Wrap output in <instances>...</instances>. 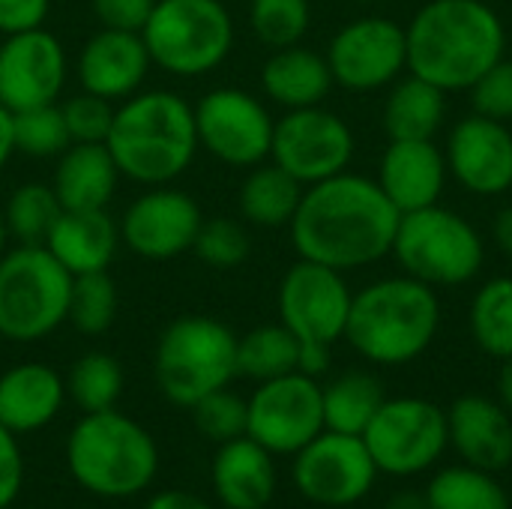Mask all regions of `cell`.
<instances>
[{
	"mask_svg": "<svg viewBox=\"0 0 512 509\" xmlns=\"http://www.w3.org/2000/svg\"><path fill=\"white\" fill-rule=\"evenodd\" d=\"M408 69L444 93L471 90L507 45L504 24L486 0H429L405 27Z\"/></svg>",
	"mask_w": 512,
	"mask_h": 509,
	"instance_id": "obj_2",
	"label": "cell"
},
{
	"mask_svg": "<svg viewBox=\"0 0 512 509\" xmlns=\"http://www.w3.org/2000/svg\"><path fill=\"white\" fill-rule=\"evenodd\" d=\"M24 486V456L18 447V435L0 426V509H9Z\"/></svg>",
	"mask_w": 512,
	"mask_h": 509,
	"instance_id": "obj_44",
	"label": "cell"
},
{
	"mask_svg": "<svg viewBox=\"0 0 512 509\" xmlns=\"http://www.w3.org/2000/svg\"><path fill=\"white\" fill-rule=\"evenodd\" d=\"M330 348L333 345H318V342H300V363L297 372L309 378H321L330 369Z\"/></svg>",
	"mask_w": 512,
	"mask_h": 509,
	"instance_id": "obj_46",
	"label": "cell"
},
{
	"mask_svg": "<svg viewBox=\"0 0 512 509\" xmlns=\"http://www.w3.org/2000/svg\"><path fill=\"white\" fill-rule=\"evenodd\" d=\"M261 84L273 102L294 111L321 105V99L333 87V72L327 66V57H321L318 51L288 45L276 48V54L264 63Z\"/></svg>",
	"mask_w": 512,
	"mask_h": 509,
	"instance_id": "obj_27",
	"label": "cell"
},
{
	"mask_svg": "<svg viewBox=\"0 0 512 509\" xmlns=\"http://www.w3.org/2000/svg\"><path fill=\"white\" fill-rule=\"evenodd\" d=\"M0 42H3V39H0Z\"/></svg>",
	"mask_w": 512,
	"mask_h": 509,
	"instance_id": "obj_54",
	"label": "cell"
},
{
	"mask_svg": "<svg viewBox=\"0 0 512 509\" xmlns=\"http://www.w3.org/2000/svg\"><path fill=\"white\" fill-rule=\"evenodd\" d=\"M309 0H252L249 21L255 36L270 48L297 45L309 30Z\"/></svg>",
	"mask_w": 512,
	"mask_h": 509,
	"instance_id": "obj_38",
	"label": "cell"
},
{
	"mask_svg": "<svg viewBox=\"0 0 512 509\" xmlns=\"http://www.w3.org/2000/svg\"><path fill=\"white\" fill-rule=\"evenodd\" d=\"M72 276L45 246H18L0 258V336L39 342L69 318Z\"/></svg>",
	"mask_w": 512,
	"mask_h": 509,
	"instance_id": "obj_7",
	"label": "cell"
},
{
	"mask_svg": "<svg viewBox=\"0 0 512 509\" xmlns=\"http://www.w3.org/2000/svg\"><path fill=\"white\" fill-rule=\"evenodd\" d=\"M399 219L378 180L342 171L303 192L291 240L300 258L348 273L393 252Z\"/></svg>",
	"mask_w": 512,
	"mask_h": 509,
	"instance_id": "obj_1",
	"label": "cell"
},
{
	"mask_svg": "<svg viewBox=\"0 0 512 509\" xmlns=\"http://www.w3.org/2000/svg\"><path fill=\"white\" fill-rule=\"evenodd\" d=\"M189 411L195 417V429L207 441H213L216 447L219 444H228V441H234L240 435H246V414H249L246 411V399H240L228 387L207 393Z\"/></svg>",
	"mask_w": 512,
	"mask_h": 509,
	"instance_id": "obj_39",
	"label": "cell"
},
{
	"mask_svg": "<svg viewBox=\"0 0 512 509\" xmlns=\"http://www.w3.org/2000/svg\"><path fill=\"white\" fill-rule=\"evenodd\" d=\"M120 243V231L105 210H63L54 222L45 249L69 276L108 270Z\"/></svg>",
	"mask_w": 512,
	"mask_h": 509,
	"instance_id": "obj_25",
	"label": "cell"
},
{
	"mask_svg": "<svg viewBox=\"0 0 512 509\" xmlns=\"http://www.w3.org/2000/svg\"><path fill=\"white\" fill-rule=\"evenodd\" d=\"M66 468L72 480L108 501L147 492L159 474V447L132 417L111 411L84 414L66 441Z\"/></svg>",
	"mask_w": 512,
	"mask_h": 509,
	"instance_id": "obj_5",
	"label": "cell"
},
{
	"mask_svg": "<svg viewBox=\"0 0 512 509\" xmlns=\"http://www.w3.org/2000/svg\"><path fill=\"white\" fill-rule=\"evenodd\" d=\"M60 108H63V120H66L72 144H105L108 141L111 120H114L111 99H102V96L84 90L81 96H72Z\"/></svg>",
	"mask_w": 512,
	"mask_h": 509,
	"instance_id": "obj_41",
	"label": "cell"
},
{
	"mask_svg": "<svg viewBox=\"0 0 512 509\" xmlns=\"http://www.w3.org/2000/svg\"><path fill=\"white\" fill-rule=\"evenodd\" d=\"M384 509H429V501H426V492L405 489V492H396Z\"/></svg>",
	"mask_w": 512,
	"mask_h": 509,
	"instance_id": "obj_50",
	"label": "cell"
},
{
	"mask_svg": "<svg viewBox=\"0 0 512 509\" xmlns=\"http://www.w3.org/2000/svg\"><path fill=\"white\" fill-rule=\"evenodd\" d=\"M51 0H0V36L42 27Z\"/></svg>",
	"mask_w": 512,
	"mask_h": 509,
	"instance_id": "obj_45",
	"label": "cell"
},
{
	"mask_svg": "<svg viewBox=\"0 0 512 509\" xmlns=\"http://www.w3.org/2000/svg\"><path fill=\"white\" fill-rule=\"evenodd\" d=\"M294 486L315 507L342 509L360 504L378 483V468L360 435L324 429L294 453Z\"/></svg>",
	"mask_w": 512,
	"mask_h": 509,
	"instance_id": "obj_12",
	"label": "cell"
},
{
	"mask_svg": "<svg viewBox=\"0 0 512 509\" xmlns=\"http://www.w3.org/2000/svg\"><path fill=\"white\" fill-rule=\"evenodd\" d=\"M447 114V93L432 81L411 75L393 87L384 105L390 141H432Z\"/></svg>",
	"mask_w": 512,
	"mask_h": 509,
	"instance_id": "obj_28",
	"label": "cell"
},
{
	"mask_svg": "<svg viewBox=\"0 0 512 509\" xmlns=\"http://www.w3.org/2000/svg\"><path fill=\"white\" fill-rule=\"evenodd\" d=\"M498 402L512 414V357L504 360L501 375H498Z\"/></svg>",
	"mask_w": 512,
	"mask_h": 509,
	"instance_id": "obj_51",
	"label": "cell"
},
{
	"mask_svg": "<svg viewBox=\"0 0 512 509\" xmlns=\"http://www.w3.org/2000/svg\"><path fill=\"white\" fill-rule=\"evenodd\" d=\"M120 180V168L105 144H69L60 153L54 183L63 210H105Z\"/></svg>",
	"mask_w": 512,
	"mask_h": 509,
	"instance_id": "obj_26",
	"label": "cell"
},
{
	"mask_svg": "<svg viewBox=\"0 0 512 509\" xmlns=\"http://www.w3.org/2000/svg\"><path fill=\"white\" fill-rule=\"evenodd\" d=\"M6 219H3V213H0V255H3V243H6Z\"/></svg>",
	"mask_w": 512,
	"mask_h": 509,
	"instance_id": "obj_52",
	"label": "cell"
},
{
	"mask_svg": "<svg viewBox=\"0 0 512 509\" xmlns=\"http://www.w3.org/2000/svg\"><path fill=\"white\" fill-rule=\"evenodd\" d=\"M402 270L432 288L471 282L483 270V237L477 228L447 207H423L402 213L393 240Z\"/></svg>",
	"mask_w": 512,
	"mask_h": 509,
	"instance_id": "obj_8",
	"label": "cell"
},
{
	"mask_svg": "<svg viewBox=\"0 0 512 509\" xmlns=\"http://www.w3.org/2000/svg\"><path fill=\"white\" fill-rule=\"evenodd\" d=\"M495 243L504 255L512 258V204L495 216Z\"/></svg>",
	"mask_w": 512,
	"mask_h": 509,
	"instance_id": "obj_49",
	"label": "cell"
},
{
	"mask_svg": "<svg viewBox=\"0 0 512 509\" xmlns=\"http://www.w3.org/2000/svg\"><path fill=\"white\" fill-rule=\"evenodd\" d=\"M144 509H213L207 501L183 492V489H168V492H159L147 501Z\"/></svg>",
	"mask_w": 512,
	"mask_h": 509,
	"instance_id": "obj_47",
	"label": "cell"
},
{
	"mask_svg": "<svg viewBox=\"0 0 512 509\" xmlns=\"http://www.w3.org/2000/svg\"><path fill=\"white\" fill-rule=\"evenodd\" d=\"M429 509H512L510 495L498 474L456 465L438 471L423 489Z\"/></svg>",
	"mask_w": 512,
	"mask_h": 509,
	"instance_id": "obj_31",
	"label": "cell"
},
{
	"mask_svg": "<svg viewBox=\"0 0 512 509\" xmlns=\"http://www.w3.org/2000/svg\"><path fill=\"white\" fill-rule=\"evenodd\" d=\"M486 3H489V0H486Z\"/></svg>",
	"mask_w": 512,
	"mask_h": 509,
	"instance_id": "obj_53",
	"label": "cell"
},
{
	"mask_svg": "<svg viewBox=\"0 0 512 509\" xmlns=\"http://www.w3.org/2000/svg\"><path fill=\"white\" fill-rule=\"evenodd\" d=\"M90 3L102 27L126 30V33H141L156 6V0H90Z\"/></svg>",
	"mask_w": 512,
	"mask_h": 509,
	"instance_id": "obj_43",
	"label": "cell"
},
{
	"mask_svg": "<svg viewBox=\"0 0 512 509\" xmlns=\"http://www.w3.org/2000/svg\"><path fill=\"white\" fill-rule=\"evenodd\" d=\"M66 402V381L45 363H18L0 375V426L12 435L45 429Z\"/></svg>",
	"mask_w": 512,
	"mask_h": 509,
	"instance_id": "obj_24",
	"label": "cell"
},
{
	"mask_svg": "<svg viewBox=\"0 0 512 509\" xmlns=\"http://www.w3.org/2000/svg\"><path fill=\"white\" fill-rule=\"evenodd\" d=\"M351 297L339 270L300 258L279 285V318L300 342L336 345L345 339Z\"/></svg>",
	"mask_w": 512,
	"mask_h": 509,
	"instance_id": "obj_15",
	"label": "cell"
},
{
	"mask_svg": "<svg viewBox=\"0 0 512 509\" xmlns=\"http://www.w3.org/2000/svg\"><path fill=\"white\" fill-rule=\"evenodd\" d=\"M150 63L153 60L141 33L102 27L78 54V78L87 93L102 99H126L144 84Z\"/></svg>",
	"mask_w": 512,
	"mask_h": 509,
	"instance_id": "obj_21",
	"label": "cell"
},
{
	"mask_svg": "<svg viewBox=\"0 0 512 509\" xmlns=\"http://www.w3.org/2000/svg\"><path fill=\"white\" fill-rule=\"evenodd\" d=\"M447 171L474 195H501L512 186V132L492 117L471 114L447 138Z\"/></svg>",
	"mask_w": 512,
	"mask_h": 509,
	"instance_id": "obj_19",
	"label": "cell"
},
{
	"mask_svg": "<svg viewBox=\"0 0 512 509\" xmlns=\"http://www.w3.org/2000/svg\"><path fill=\"white\" fill-rule=\"evenodd\" d=\"M66 393L84 414L111 411L123 393V369L111 354L90 351L69 369Z\"/></svg>",
	"mask_w": 512,
	"mask_h": 509,
	"instance_id": "obj_35",
	"label": "cell"
},
{
	"mask_svg": "<svg viewBox=\"0 0 512 509\" xmlns=\"http://www.w3.org/2000/svg\"><path fill=\"white\" fill-rule=\"evenodd\" d=\"M105 147L123 177L165 186L189 168L198 150L195 114L177 93H132L114 108Z\"/></svg>",
	"mask_w": 512,
	"mask_h": 509,
	"instance_id": "obj_4",
	"label": "cell"
},
{
	"mask_svg": "<svg viewBox=\"0 0 512 509\" xmlns=\"http://www.w3.org/2000/svg\"><path fill=\"white\" fill-rule=\"evenodd\" d=\"M327 66L348 90H378L408 66L405 27L381 15L357 18L330 39Z\"/></svg>",
	"mask_w": 512,
	"mask_h": 509,
	"instance_id": "obj_16",
	"label": "cell"
},
{
	"mask_svg": "<svg viewBox=\"0 0 512 509\" xmlns=\"http://www.w3.org/2000/svg\"><path fill=\"white\" fill-rule=\"evenodd\" d=\"M12 141H15V150L33 159L60 156L72 144L66 120H63V108L51 102V105H36V108L12 114Z\"/></svg>",
	"mask_w": 512,
	"mask_h": 509,
	"instance_id": "obj_37",
	"label": "cell"
},
{
	"mask_svg": "<svg viewBox=\"0 0 512 509\" xmlns=\"http://www.w3.org/2000/svg\"><path fill=\"white\" fill-rule=\"evenodd\" d=\"M324 393V429L342 435H363L378 408L384 405V387L369 372H345L333 378Z\"/></svg>",
	"mask_w": 512,
	"mask_h": 509,
	"instance_id": "obj_30",
	"label": "cell"
},
{
	"mask_svg": "<svg viewBox=\"0 0 512 509\" xmlns=\"http://www.w3.org/2000/svg\"><path fill=\"white\" fill-rule=\"evenodd\" d=\"M66 81V51L42 27L12 33L0 42V102L18 114L57 102Z\"/></svg>",
	"mask_w": 512,
	"mask_h": 509,
	"instance_id": "obj_17",
	"label": "cell"
},
{
	"mask_svg": "<svg viewBox=\"0 0 512 509\" xmlns=\"http://www.w3.org/2000/svg\"><path fill=\"white\" fill-rule=\"evenodd\" d=\"M141 39L171 75H204L228 57L234 24L219 0H156Z\"/></svg>",
	"mask_w": 512,
	"mask_h": 509,
	"instance_id": "obj_9",
	"label": "cell"
},
{
	"mask_svg": "<svg viewBox=\"0 0 512 509\" xmlns=\"http://www.w3.org/2000/svg\"><path fill=\"white\" fill-rule=\"evenodd\" d=\"M303 198V183L294 180L285 168L255 165L252 174L240 186V210L252 225L282 228L291 225Z\"/></svg>",
	"mask_w": 512,
	"mask_h": 509,
	"instance_id": "obj_29",
	"label": "cell"
},
{
	"mask_svg": "<svg viewBox=\"0 0 512 509\" xmlns=\"http://www.w3.org/2000/svg\"><path fill=\"white\" fill-rule=\"evenodd\" d=\"M246 411V435L273 456H294L324 432L321 384L303 372L261 381Z\"/></svg>",
	"mask_w": 512,
	"mask_h": 509,
	"instance_id": "obj_11",
	"label": "cell"
},
{
	"mask_svg": "<svg viewBox=\"0 0 512 509\" xmlns=\"http://www.w3.org/2000/svg\"><path fill=\"white\" fill-rule=\"evenodd\" d=\"M270 156L303 186L348 171L354 159V135L348 123L321 108H294L273 126Z\"/></svg>",
	"mask_w": 512,
	"mask_h": 509,
	"instance_id": "obj_13",
	"label": "cell"
},
{
	"mask_svg": "<svg viewBox=\"0 0 512 509\" xmlns=\"http://www.w3.org/2000/svg\"><path fill=\"white\" fill-rule=\"evenodd\" d=\"M441 327V300L414 276H390L351 297L345 339L375 366H405L429 351Z\"/></svg>",
	"mask_w": 512,
	"mask_h": 509,
	"instance_id": "obj_3",
	"label": "cell"
},
{
	"mask_svg": "<svg viewBox=\"0 0 512 509\" xmlns=\"http://www.w3.org/2000/svg\"><path fill=\"white\" fill-rule=\"evenodd\" d=\"M300 363V339L279 321L249 330L237 339V375L252 381H273L297 372Z\"/></svg>",
	"mask_w": 512,
	"mask_h": 509,
	"instance_id": "obj_32",
	"label": "cell"
},
{
	"mask_svg": "<svg viewBox=\"0 0 512 509\" xmlns=\"http://www.w3.org/2000/svg\"><path fill=\"white\" fill-rule=\"evenodd\" d=\"M12 153H15V141H12V111L0 102V171L9 162Z\"/></svg>",
	"mask_w": 512,
	"mask_h": 509,
	"instance_id": "obj_48",
	"label": "cell"
},
{
	"mask_svg": "<svg viewBox=\"0 0 512 509\" xmlns=\"http://www.w3.org/2000/svg\"><path fill=\"white\" fill-rule=\"evenodd\" d=\"M192 114L198 147H207L225 165L255 168L270 156L276 123L252 93L237 87L210 90Z\"/></svg>",
	"mask_w": 512,
	"mask_h": 509,
	"instance_id": "obj_14",
	"label": "cell"
},
{
	"mask_svg": "<svg viewBox=\"0 0 512 509\" xmlns=\"http://www.w3.org/2000/svg\"><path fill=\"white\" fill-rule=\"evenodd\" d=\"M276 456L249 435L219 444L210 483L225 509H264L276 495Z\"/></svg>",
	"mask_w": 512,
	"mask_h": 509,
	"instance_id": "obj_23",
	"label": "cell"
},
{
	"mask_svg": "<svg viewBox=\"0 0 512 509\" xmlns=\"http://www.w3.org/2000/svg\"><path fill=\"white\" fill-rule=\"evenodd\" d=\"M471 336L477 348L495 360L512 357V279L486 282L471 303Z\"/></svg>",
	"mask_w": 512,
	"mask_h": 509,
	"instance_id": "obj_33",
	"label": "cell"
},
{
	"mask_svg": "<svg viewBox=\"0 0 512 509\" xmlns=\"http://www.w3.org/2000/svg\"><path fill=\"white\" fill-rule=\"evenodd\" d=\"M360 438L378 474L399 480L417 477L435 468L450 447L447 411L420 396L384 399Z\"/></svg>",
	"mask_w": 512,
	"mask_h": 509,
	"instance_id": "obj_10",
	"label": "cell"
},
{
	"mask_svg": "<svg viewBox=\"0 0 512 509\" xmlns=\"http://www.w3.org/2000/svg\"><path fill=\"white\" fill-rule=\"evenodd\" d=\"M447 438L471 468L501 474L512 465V414L489 396H459L447 408Z\"/></svg>",
	"mask_w": 512,
	"mask_h": 509,
	"instance_id": "obj_20",
	"label": "cell"
},
{
	"mask_svg": "<svg viewBox=\"0 0 512 509\" xmlns=\"http://www.w3.org/2000/svg\"><path fill=\"white\" fill-rule=\"evenodd\" d=\"M201 222V210L186 192L156 186L126 210L120 237L135 255L165 261L192 249Z\"/></svg>",
	"mask_w": 512,
	"mask_h": 509,
	"instance_id": "obj_18",
	"label": "cell"
},
{
	"mask_svg": "<svg viewBox=\"0 0 512 509\" xmlns=\"http://www.w3.org/2000/svg\"><path fill=\"white\" fill-rule=\"evenodd\" d=\"M60 213H63V204L51 186L24 183L9 195L3 219H6V231L21 246H45Z\"/></svg>",
	"mask_w": 512,
	"mask_h": 509,
	"instance_id": "obj_34",
	"label": "cell"
},
{
	"mask_svg": "<svg viewBox=\"0 0 512 509\" xmlns=\"http://www.w3.org/2000/svg\"><path fill=\"white\" fill-rule=\"evenodd\" d=\"M153 372L168 402L192 408L237 378V336L216 318H177L159 336Z\"/></svg>",
	"mask_w": 512,
	"mask_h": 509,
	"instance_id": "obj_6",
	"label": "cell"
},
{
	"mask_svg": "<svg viewBox=\"0 0 512 509\" xmlns=\"http://www.w3.org/2000/svg\"><path fill=\"white\" fill-rule=\"evenodd\" d=\"M192 249L204 264H210L216 270H231L249 258V237H246L243 225L219 216V219L201 222Z\"/></svg>",
	"mask_w": 512,
	"mask_h": 509,
	"instance_id": "obj_40",
	"label": "cell"
},
{
	"mask_svg": "<svg viewBox=\"0 0 512 509\" xmlns=\"http://www.w3.org/2000/svg\"><path fill=\"white\" fill-rule=\"evenodd\" d=\"M117 318V285L108 270L72 276V297H69V318L75 330L84 336L105 333Z\"/></svg>",
	"mask_w": 512,
	"mask_h": 509,
	"instance_id": "obj_36",
	"label": "cell"
},
{
	"mask_svg": "<svg viewBox=\"0 0 512 509\" xmlns=\"http://www.w3.org/2000/svg\"><path fill=\"white\" fill-rule=\"evenodd\" d=\"M447 183V159L435 141H390L381 156L378 186L399 213L438 204Z\"/></svg>",
	"mask_w": 512,
	"mask_h": 509,
	"instance_id": "obj_22",
	"label": "cell"
},
{
	"mask_svg": "<svg viewBox=\"0 0 512 509\" xmlns=\"http://www.w3.org/2000/svg\"><path fill=\"white\" fill-rule=\"evenodd\" d=\"M474 111L492 120H512V60H498L474 87Z\"/></svg>",
	"mask_w": 512,
	"mask_h": 509,
	"instance_id": "obj_42",
	"label": "cell"
}]
</instances>
